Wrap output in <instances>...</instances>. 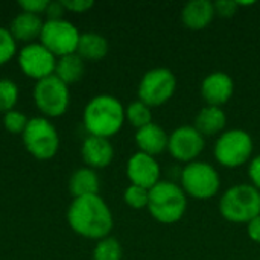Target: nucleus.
Here are the masks:
<instances>
[{"label":"nucleus","instance_id":"obj_2","mask_svg":"<svg viewBox=\"0 0 260 260\" xmlns=\"http://www.w3.org/2000/svg\"><path fill=\"white\" fill-rule=\"evenodd\" d=\"M122 102L111 94H98L84 110V126L90 136L110 139L117 134L125 122Z\"/></svg>","mask_w":260,"mask_h":260},{"label":"nucleus","instance_id":"obj_4","mask_svg":"<svg viewBox=\"0 0 260 260\" xmlns=\"http://www.w3.org/2000/svg\"><path fill=\"white\" fill-rule=\"evenodd\" d=\"M221 216L232 224H248L260 215V192L248 183L230 186L219 198Z\"/></svg>","mask_w":260,"mask_h":260},{"label":"nucleus","instance_id":"obj_1","mask_svg":"<svg viewBox=\"0 0 260 260\" xmlns=\"http://www.w3.org/2000/svg\"><path fill=\"white\" fill-rule=\"evenodd\" d=\"M67 221L79 236L98 241L110 236L114 225L113 213L99 195L75 198L69 207Z\"/></svg>","mask_w":260,"mask_h":260},{"label":"nucleus","instance_id":"obj_3","mask_svg":"<svg viewBox=\"0 0 260 260\" xmlns=\"http://www.w3.org/2000/svg\"><path fill=\"white\" fill-rule=\"evenodd\" d=\"M189 197L174 180H161L149 190L148 212L163 225H172L183 219L187 212Z\"/></svg>","mask_w":260,"mask_h":260},{"label":"nucleus","instance_id":"obj_27","mask_svg":"<svg viewBox=\"0 0 260 260\" xmlns=\"http://www.w3.org/2000/svg\"><path fill=\"white\" fill-rule=\"evenodd\" d=\"M27 122H29V119L23 113L15 111V110L5 113V117H3L5 128L12 134H23L27 126Z\"/></svg>","mask_w":260,"mask_h":260},{"label":"nucleus","instance_id":"obj_31","mask_svg":"<svg viewBox=\"0 0 260 260\" xmlns=\"http://www.w3.org/2000/svg\"><path fill=\"white\" fill-rule=\"evenodd\" d=\"M18 5L26 12L38 14V12H44L46 11V8L49 5V0H20Z\"/></svg>","mask_w":260,"mask_h":260},{"label":"nucleus","instance_id":"obj_18","mask_svg":"<svg viewBox=\"0 0 260 260\" xmlns=\"http://www.w3.org/2000/svg\"><path fill=\"white\" fill-rule=\"evenodd\" d=\"M193 126L207 139L218 137L225 131L227 126V114L219 107L204 105L195 116Z\"/></svg>","mask_w":260,"mask_h":260},{"label":"nucleus","instance_id":"obj_29","mask_svg":"<svg viewBox=\"0 0 260 260\" xmlns=\"http://www.w3.org/2000/svg\"><path fill=\"white\" fill-rule=\"evenodd\" d=\"M238 8H239L238 2H235V0H219V2H215L216 15L224 17V18L233 17L238 12Z\"/></svg>","mask_w":260,"mask_h":260},{"label":"nucleus","instance_id":"obj_6","mask_svg":"<svg viewBox=\"0 0 260 260\" xmlns=\"http://www.w3.org/2000/svg\"><path fill=\"white\" fill-rule=\"evenodd\" d=\"M254 140L251 134L242 128L225 129L216 137L213 146L215 160L227 169H236L248 165L253 158Z\"/></svg>","mask_w":260,"mask_h":260},{"label":"nucleus","instance_id":"obj_21","mask_svg":"<svg viewBox=\"0 0 260 260\" xmlns=\"http://www.w3.org/2000/svg\"><path fill=\"white\" fill-rule=\"evenodd\" d=\"M76 53L87 61H101L108 53V41L98 32H84L79 37Z\"/></svg>","mask_w":260,"mask_h":260},{"label":"nucleus","instance_id":"obj_17","mask_svg":"<svg viewBox=\"0 0 260 260\" xmlns=\"http://www.w3.org/2000/svg\"><path fill=\"white\" fill-rule=\"evenodd\" d=\"M134 140H136V145L140 152L157 157V155L163 154L165 151H168L169 134L166 133V129L163 126L152 122V123L137 129Z\"/></svg>","mask_w":260,"mask_h":260},{"label":"nucleus","instance_id":"obj_20","mask_svg":"<svg viewBox=\"0 0 260 260\" xmlns=\"http://www.w3.org/2000/svg\"><path fill=\"white\" fill-rule=\"evenodd\" d=\"M101 189L99 175L91 168H81L73 172L69 181V190L73 198L87 197V195H98Z\"/></svg>","mask_w":260,"mask_h":260},{"label":"nucleus","instance_id":"obj_10","mask_svg":"<svg viewBox=\"0 0 260 260\" xmlns=\"http://www.w3.org/2000/svg\"><path fill=\"white\" fill-rule=\"evenodd\" d=\"M79 37V30L70 21L62 18L44 21L40 34L41 44L55 56L76 53Z\"/></svg>","mask_w":260,"mask_h":260},{"label":"nucleus","instance_id":"obj_13","mask_svg":"<svg viewBox=\"0 0 260 260\" xmlns=\"http://www.w3.org/2000/svg\"><path fill=\"white\" fill-rule=\"evenodd\" d=\"M126 177L131 184L151 190L161 181V166L155 157L137 151L126 161Z\"/></svg>","mask_w":260,"mask_h":260},{"label":"nucleus","instance_id":"obj_14","mask_svg":"<svg viewBox=\"0 0 260 260\" xmlns=\"http://www.w3.org/2000/svg\"><path fill=\"white\" fill-rule=\"evenodd\" d=\"M200 93L206 105L222 108L233 98L235 93V81L233 78L221 70L212 72L201 81Z\"/></svg>","mask_w":260,"mask_h":260},{"label":"nucleus","instance_id":"obj_32","mask_svg":"<svg viewBox=\"0 0 260 260\" xmlns=\"http://www.w3.org/2000/svg\"><path fill=\"white\" fill-rule=\"evenodd\" d=\"M62 6L73 12H85L93 6L91 0H61Z\"/></svg>","mask_w":260,"mask_h":260},{"label":"nucleus","instance_id":"obj_22","mask_svg":"<svg viewBox=\"0 0 260 260\" xmlns=\"http://www.w3.org/2000/svg\"><path fill=\"white\" fill-rule=\"evenodd\" d=\"M55 76H58L64 84L76 82L84 75V59L78 53H70L59 56L55 67Z\"/></svg>","mask_w":260,"mask_h":260},{"label":"nucleus","instance_id":"obj_5","mask_svg":"<svg viewBox=\"0 0 260 260\" xmlns=\"http://www.w3.org/2000/svg\"><path fill=\"white\" fill-rule=\"evenodd\" d=\"M180 186L189 198L207 201L221 190V175L212 163L197 160L180 169Z\"/></svg>","mask_w":260,"mask_h":260},{"label":"nucleus","instance_id":"obj_25","mask_svg":"<svg viewBox=\"0 0 260 260\" xmlns=\"http://www.w3.org/2000/svg\"><path fill=\"white\" fill-rule=\"evenodd\" d=\"M123 200L125 203L134 209V210H142V209H148V203H149V190L140 186H134L129 184L125 192H123Z\"/></svg>","mask_w":260,"mask_h":260},{"label":"nucleus","instance_id":"obj_12","mask_svg":"<svg viewBox=\"0 0 260 260\" xmlns=\"http://www.w3.org/2000/svg\"><path fill=\"white\" fill-rule=\"evenodd\" d=\"M18 64L23 73L40 81L55 73L56 58L41 43H32L21 49L18 55Z\"/></svg>","mask_w":260,"mask_h":260},{"label":"nucleus","instance_id":"obj_24","mask_svg":"<svg viewBox=\"0 0 260 260\" xmlns=\"http://www.w3.org/2000/svg\"><path fill=\"white\" fill-rule=\"evenodd\" d=\"M122 245L116 238L107 236L98 241L93 250V260H122Z\"/></svg>","mask_w":260,"mask_h":260},{"label":"nucleus","instance_id":"obj_11","mask_svg":"<svg viewBox=\"0 0 260 260\" xmlns=\"http://www.w3.org/2000/svg\"><path fill=\"white\" fill-rule=\"evenodd\" d=\"M206 149V137L193 125H181L169 134V155L184 165L197 161Z\"/></svg>","mask_w":260,"mask_h":260},{"label":"nucleus","instance_id":"obj_34","mask_svg":"<svg viewBox=\"0 0 260 260\" xmlns=\"http://www.w3.org/2000/svg\"><path fill=\"white\" fill-rule=\"evenodd\" d=\"M64 9H66V8L62 6V3H61L59 0H56V2H49V5H47V8H46V14L49 15V20H58V18H61Z\"/></svg>","mask_w":260,"mask_h":260},{"label":"nucleus","instance_id":"obj_30","mask_svg":"<svg viewBox=\"0 0 260 260\" xmlns=\"http://www.w3.org/2000/svg\"><path fill=\"white\" fill-rule=\"evenodd\" d=\"M248 178L250 184L260 192V154L254 155L248 163Z\"/></svg>","mask_w":260,"mask_h":260},{"label":"nucleus","instance_id":"obj_28","mask_svg":"<svg viewBox=\"0 0 260 260\" xmlns=\"http://www.w3.org/2000/svg\"><path fill=\"white\" fill-rule=\"evenodd\" d=\"M15 40L11 35L9 29L0 27V66L8 62L15 53Z\"/></svg>","mask_w":260,"mask_h":260},{"label":"nucleus","instance_id":"obj_15","mask_svg":"<svg viewBox=\"0 0 260 260\" xmlns=\"http://www.w3.org/2000/svg\"><path fill=\"white\" fill-rule=\"evenodd\" d=\"M215 17V3L210 0H192L181 9V23L190 30H203L209 27Z\"/></svg>","mask_w":260,"mask_h":260},{"label":"nucleus","instance_id":"obj_23","mask_svg":"<svg viewBox=\"0 0 260 260\" xmlns=\"http://www.w3.org/2000/svg\"><path fill=\"white\" fill-rule=\"evenodd\" d=\"M125 119L136 129H140V128L152 123V108L137 99L125 108Z\"/></svg>","mask_w":260,"mask_h":260},{"label":"nucleus","instance_id":"obj_8","mask_svg":"<svg viewBox=\"0 0 260 260\" xmlns=\"http://www.w3.org/2000/svg\"><path fill=\"white\" fill-rule=\"evenodd\" d=\"M23 142L26 149L38 160L52 158L59 146L56 128L44 117H34L27 122Z\"/></svg>","mask_w":260,"mask_h":260},{"label":"nucleus","instance_id":"obj_33","mask_svg":"<svg viewBox=\"0 0 260 260\" xmlns=\"http://www.w3.org/2000/svg\"><path fill=\"white\" fill-rule=\"evenodd\" d=\"M247 233L253 242L260 244V215L247 224Z\"/></svg>","mask_w":260,"mask_h":260},{"label":"nucleus","instance_id":"obj_26","mask_svg":"<svg viewBox=\"0 0 260 260\" xmlns=\"http://www.w3.org/2000/svg\"><path fill=\"white\" fill-rule=\"evenodd\" d=\"M18 99V88L11 79H0V113H8L14 108Z\"/></svg>","mask_w":260,"mask_h":260},{"label":"nucleus","instance_id":"obj_9","mask_svg":"<svg viewBox=\"0 0 260 260\" xmlns=\"http://www.w3.org/2000/svg\"><path fill=\"white\" fill-rule=\"evenodd\" d=\"M34 101L43 114L56 117L66 113L70 102V91L67 84L52 75L37 81L34 87Z\"/></svg>","mask_w":260,"mask_h":260},{"label":"nucleus","instance_id":"obj_7","mask_svg":"<svg viewBox=\"0 0 260 260\" xmlns=\"http://www.w3.org/2000/svg\"><path fill=\"white\" fill-rule=\"evenodd\" d=\"M177 91V76L168 67H154L142 76L137 96L151 108L161 107L169 102Z\"/></svg>","mask_w":260,"mask_h":260},{"label":"nucleus","instance_id":"obj_16","mask_svg":"<svg viewBox=\"0 0 260 260\" xmlns=\"http://www.w3.org/2000/svg\"><path fill=\"white\" fill-rule=\"evenodd\" d=\"M81 154H82L84 161L88 165V168L102 169V168H107L113 161L114 148L110 139L88 136L82 143Z\"/></svg>","mask_w":260,"mask_h":260},{"label":"nucleus","instance_id":"obj_19","mask_svg":"<svg viewBox=\"0 0 260 260\" xmlns=\"http://www.w3.org/2000/svg\"><path fill=\"white\" fill-rule=\"evenodd\" d=\"M43 20L40 18L38 14L32 12H20L14 17L11 21L9 32L14 37V40H21V41H30L35 37H40L41 29H43Z\"/></svg>","mask_w":260,"mask_h":260}]
</instances>
